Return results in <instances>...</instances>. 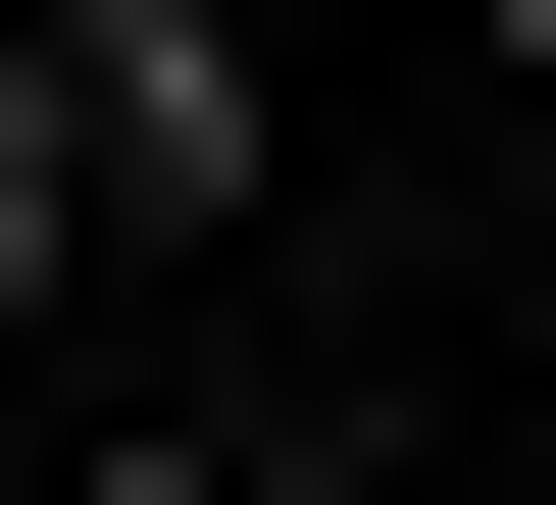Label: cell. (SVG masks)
I'll list each match as a JSON object with an SVG mask.
<instances>
[{"instance_id":"2","label":"cell","mask_w":556,"mask_h":505,"mask_svg":"<svg viewBox=\"0 0 556 505\" xmlns=\"http://www.w3.org/2000/svg\"><path fill=\"white\" fill-rule=\"evenodd\" d=\"M51 505H203V455H51Z\"/></svg>"},{"instance_id":"1","label":"cell","mask_w":556,"mask_h":505,"mask_svg":"<svg viewBox=\"0 0 556 505\" xmlns=\"http://www.w3.org/2000/svg\"><path fill=\"white\" fill-rule=\"evenodd\" d=\"M102 202H253V51L102 0V51H0V253H102Z\"/></svg>"}]
</instances>
